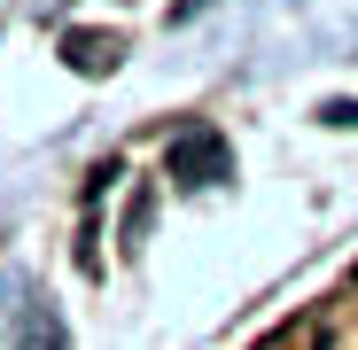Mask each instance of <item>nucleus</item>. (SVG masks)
<instances>
[{"mask_svg": "<svg viewBox=\"0 0 358 350\" xmlns=\"http://www.w3.org/2000/svg\"><path fill=\"white\" fill-rule=\"evenodd\" d=\"M320 117H327V125H358V101H327Z\"/></svg>", "mask_w": 358, "mask_h": 350, "instance_id": "20e7f679", "label": "nucleus"}, {"mask_svg": "<svg viewBox=\"0 0 358 350\" xmlns=\"http://www.w3.org/2000/svg\"><path fill=\"white\" fill-rule=\"evenodd\" d=\"M257 350H327V327H320V319L304 312V319H288V327H273V335H265Z\"/></svg>", "mask_w": 358, "mask_h": 350, "instance_id": "7ed1b4c3", "label": "nucleus"}, {"mask_svg": "<svg viewBox=\"0 0 358 350\" xmlns=\"http://www.w3.org/2000/svg\"><path fill=\"white\" fill-rule=\"evenodd\" d=\"M117 54H125V39H117V31H63V63L86 71V78H109Z\"/></svg>", "mask_w": 358, "mask_h": 350, "instance_id": "f03ea898", "label": "nucleus"}, {"mask_svg": "<svg viewBox=\"0 0 358 350\" xmlns=\"http://www.w3.org/2000/svg\"><path fill=\"white\" fill-rule=\"evenodd\" d=\"M171 180L179 187H210V180H226V140L218 133H187L171 148Z\"/></svg>", "mask_w": 358, "mask_h": 350, "instance_id": "f257e3e1", "label": "nucleus"}]
</instances>
